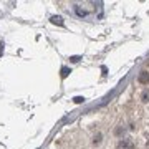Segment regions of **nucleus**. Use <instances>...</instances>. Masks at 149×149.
Returning <instances> with one entry per match:
<instances>
[{"label": "nucleus", "mask_w": 149, "mask_h": 149, "mask_svg": "<svg viewBox=\"0 0 149 149\" xmlns=\"http://www.w3.org/2000/svg\"><path fill=\"white\" fill-rule=\"evenodd\" d=\"M70 61H71V63H76V61H80V56H71Z\"/></svg>", "instance_id": "obj_8"}, {"label": "nucleus", "mask_w": 149, "mask_h": 149, "mask_svg": "<svg viewBox=\"0 0 149 149\" xmlns=\"http://www.w3.org/2000/svg\"><path fill=\"white\" fill-rule=\"evenodd\" d=\"M50 20H52V23H55V25H63V23H65L63 18H61L60 15H53Z\"/></svg>", "instance_id": "obj_3"}, {"label": "nucleus", "mask_w": 149, "mask_h": 149, "mask_svg": "<svg viewBox=\"0 0 149 149\" xmlns=\"http://www.w3.org/2000/svg\"><path fill=\"white\" fill-rule=\"evenodd\" d=\"M101 138H103L101 134H96L95 138H93V143H95V144H100V143H101Z\"/></svg>", "instance_id": "obj_7"}, {"label": "nucleus", "mask_w": 149, "mask_h": 149, "mask_svg": "<svg viewBox=\"0 0 149 149\" xmlns=\"http://www.w3.org/2000/svg\"><path fill=\"white\" fill-rule=\"evenodd\" d=\"M138 81L141 83V85H148L149 83V73L148 71H141L138 76Z\"/></svg>", "instance_id": "obj_2"}, {"label": "nucleus", "mask_w": 149, "mask_h": 149, "mask_svg": "<svg viewBox=\"0 0 149 149\" xmlns=\"http://www.w3.org/2000/svg\"><path fill=\"white\" fill-rule=\"evenodd\" d=\"M141 101L143 103H149V90H144L141 93Z\"/></svg>", "instance_id": "obj_4"}, {"label": "nucleus", "mask_w": 149, "mask_h": 149, "mask_svg": "<svg viewBox=\"0 0 149 149\" xmlns=\"http://www.w3.org/2000/svg\"><path fill=\"white\" fill-rule=\"evenodd\" d=\"M73 101L76 103V104H81V103L85 101V98H83V96H74V98H73Z\"/></svg>", "instance_id": "obj_6"}, {"label": "nucleus", "mask_w": 149, "mask_h": 149, "mask_svg": "<svg viewBox=\"0 0 149 149\" xmlns=\"http://www.w3.org/2000/svg\"><path fill=\"white\" fill-rule=\"evenodd\" d=\"M116 149H134V143L131 141V139L124 138V139H121V141L118 143Z\"/></svg>", "instance_id": "obj_1"}, {"label": "nucleus", "mask_w": 149, "mask_h": 149, "mask_svg": "<svg viewBox=\"0 0 149 149\" xmlns=\"http://www.w3.org/2000/svg\"><path fill=\"white\" fill-rule=\"evenodd\" d=\"M70 73H71V70H70L68 66H61V78H66Z\"/></svg>", "instance_id": "obj_5"}]
</instances>
